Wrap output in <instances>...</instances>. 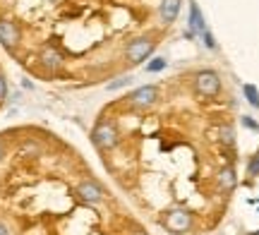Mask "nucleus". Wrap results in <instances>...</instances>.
I'll return each mask as SVG.
<instances>
[{
  "mask_svg": "<svg viewBox=\"0 0 259 235\" xmlns=\"http://www.w3.org/2000/svg\"><path fill=\"white\" fill-rule=\"evenodd\" d=\"M154 53V41L149 36H139V38H132L125 48V58H127L132 65H139L142 60H147L149 56Z\"/></svg>",
  "mask_w": 259,
  "mask_h": 235,
  "instance_id": "obj_4",
  "label": "nucleus"
},
{
  "mask_svg": "<svg viewBox=\"0 0 259 235\" xmlns=\"http://www.w3.org/2000/svg\"><path fill=\"white\" fill-rule=\"evenodd\" d=\"M38 60H41V65L46 67V70H51V72H56L58 67H63V53H60L56 46H51V43L41 48Z\"/></svg>",
  "mask_w": 259,
  "mask_h": 235,
  "instance_id": "obj_8",
  "label": "nucleus"
},
{
  "mask_svg": "<svg viewBox=\"0 0 259 235\" xmlns=\"http://www.w3.org/2000/svg\"><path fill=\"white\" fill-rule=\"evenodd\" d=\"M242 94L247 96V101H250L254 108H259V91H257V86H254V84H245V86H242Z\"/></svg>",
  "mask_w": 259,
  "mask_h": 235,
  "instance_id": "obj_12",
  "label": "nucleus"
},
{
  "mask_svg": "<svg viewBox=\"0 0 259 235\" xmlns=\"http://www.w3.org/2000/svg\"><path fill=\"white\" fill-rule=\"evenodd\" d=\"M5 96H8V79L5 75H0V101H5Z\"/></svg>",
  "mask_w": 259,
  "mask_h": 235,
  "instance_id": "obj_18",
  "label": "nucleus"
},
{
  "mask_svg": "<svg viewBox=\"0 0 259 235\" xmlns=\"http://www.w3.org/2000/svg\"><path fill=\"white\" fill-rule=\"evenodd\" d=\"M158 99V89L156 86H139V89H135L132 94H130V104L135 106V108H149V106H154Z\"/></svg>",
  "mask_w": 259,
  "mask_h": 235,
  "instance_id": "obj_6",
  "label": "nucleus"
},
{
  "mask_svg": "<svg viewBox=\"0 0 259 235\" xmlns=\"http://www.w3.org/2000/svg\"><path fill=\"white\" fill-rule=\"evenodd\" d=\"M19 41H22V29L17 27V22L0 17V43L5 48H17Z\"/></svg>",
  "mask_w": 259,
  "mask_h": 235,
  "instance_id": "obj_5",
  "label": "nucleus"
},
{
  "mask_svg": "<svg viewBox=\"0 0 259 235\" xmlns=\"http://www.w3.org/2000/svg\"><path fill=\"white\" fill-rule=\"evenodd\" d=\"M247 175H259V154L252 156L250 163H247Z\"/></svg>",
  "mask_w": 259,
  "mask_h": 235,
  "instance_id": "obj_16",
  "label": "nucleus"
},
{
  "mask_svg": "<svg viewBox=\"0 0 259 235\" xmlns=\"http://www.w3.org/2000/svg\"><path fill=\"white\" fill-rule=\"evenodd\" d=\"M118 139H120V134H118V127H115L111 120H99L96 125H94V130H92V142L96 144V149L111 151V149H115Z\"/></svg>",
  "mask_w": 259,
  "mask_h": 235,
  "instance_id": "obj_1",
  "label": "nucleus"
},
{
  "mask_svg": "<svg viewBox=\"0 0 259 235\" xmlns=\"http://www.w3.org/2000/svg\"><path fill=\"white\" fill-rule=\"evenodd\" d=\"M163 226L173 235H185L192 230V214L187 209H170L163 218Z\"/></svg>",
  "mask_w": 259,
  "mask_h": 235,
  "instance_id": "obj_2",
  "label": "nucleus"
},
{
  "mask_svg": "<svg viewBox=\"0 0 259 235\" xmlns=\"http://www.w3.org/2000/svg\"><path fill=\"white\" fill-rule=\"evenodd\" d=\"M22 154H24V156H27V154L38 156V154H41V147H38L36 142H24V144H22Z\"/></svg>",
  "mask_w": 259,
  "mask_h": 235,
  "instance_id": "obj_15",
  "label": "nucleus"
},
{
  "mask_svg": "<svg viewBox=\"0 0 259 235\" xmlns=\"http://www.w3.org/2000/svg\"><path fill=\"white\" fill-rule=\"evenodd\" d=\"M202 36H204V43H206V48H211V51H213V48H216V38H213L211 31H209V29H204Z\"/></svg>",
  "mask_w": 259,
  "mask_h": 235,
  "instance_id": "obj_17",
  "label": "nucleus"
},
{
  "mask_svg": "<svg viewBox=\"0 0 259 235\" xmlns=\"http://www.w3.org/2000/svg\"><path fill=\"white\" fill-rule=\"evenodd\" d=\"M219 187L223 190V192H231V190H235V182H238V178H235V170L233 168H223L221 173H219Z\"/></svg>",
  "mask_w": 259,
  "mask_h": 235,
  "instance_id": "obj_10",
  "label": "nucleus"
},
{
  "mask_svg": "<svg viewBox=\"0 0 259 235\" xmlns=\"http://www.w3.org/2000/svg\"><path fill=\"white\" fill-rule=\"evenodd\" d=\"M242 122H245V127H250V130H259V125L254 120H250V118H242Z\"/></svg>",
  "mask_w": 259,
  "mask_h": 235,
  "instance_id": "obj_20",
  "label": "nucleus"
},
{
  "mask_svg": "<svg viewBox=\"0 0 259 235\" xmlns=\"http://www.w3.org/2000/svg\"><path fill=\"white\" fill-rule=\"evenodd\" d=\"M77 197L82 199V202H87V204H99L103 199V190L94 180H82L77 185Z\"/></svg>",
  "mask_w": 259,
  "mask_h": 235,
  "instance_id": "obj_7",
  "label": "nucleus"
},
{
  "mask_svg": "<svg viewBox=\"0 0 259 235\" xmlns=\"http://www.w3.org/2000/svg\"><path fill=\"white\" fill-rule=\"evenodd\" d=\"M166 70V58H154L151 63H147V72H161Z\"/></svg>",
  "mask_w": 259,
  "mask_h": 235,
  "instance_id": "obj_13",
  "label": "nucleus"
},
{
  "mask_svg": "<svg viewBox=\"0 0 259 235\" xmlns=\"http://www.w3.org/2000/svg\"><path fill=\"white\" fill-rule=\"evenodd\" d=\"M135 235H149V233H144V230H137V233H135Z\"/></svg>",
  "mask_w": 259,
  "mask_h": 235,
  "instance_id": "obj_23",
  "label": "nucleus"
},
{
  "mask_svg": "<svg viewBox=\"0 0 259 235\" xmlns=\"http://www.w3.org/2000/svg\"><path fill=\"white\" fill-rule=\"evenodd\" d=\"M178 12H180V0H161V10H158V15H161V19H163V24L176 22Z\"/></svg>",
  "mask_w": 259,
  "mask_h": 235,
  "instance_id": "obj_9",
  "label": "nucleus"
},
{
  "mask_svg": "<svg viewBox=\"0 0 259 235\" xmlns=\"http://www.w3.org/2000/svg\"><path fill=\"white\" fill-rule=\"evenodd\" d=\"M127 82H130V77H120L118 82H113V84H108V89H111V91H113V89H120V86H125Z\"/></svg>",
  "mask_w": 259,
  "mask_h": 235,
  "instance_id": "obj_19",
  "label": "nucleus"
},
{
  "mask_svg": "<svg viewBox=\"0 0 259 235\" xmlns=\"http://www.w3.org/2000/svg\"><path fill=\"white\" fill-rule=\"evenodd\" d=\"M194 89H197L199 96H206V99L219 96V91H221V77L216 75L213 70H202L194 77Z\"/></svg>",
  "mask_w": 259,
  "mask_h": 235,
  "instance_id": "obj_3",
  "label": "nucleus"
},
{
  "mask_svg": "<svg viewBox=\"0 0 259 235\" xmlns=\"http://www.w3.org/2000/svg\"><path fill=\"white\" fill-rule=\"evenodd\" d=\"M5 154H8V149H5V142L0 139V161L5 159Z\"/></svg>",
  "mask_w": 259,
  "mask_h": 235,
  "instance_id": "obj_21",
  "label": "nucleus"
},
{
  "mask_svg": "<svg viewBox=\"0 0 259 235\" xmlns=\"http://www.w3.org/2000/svg\"><path fill=\"white\" fill-rule=\"evenodd\" d=\"M221 142H223V144H228V147L235 142V132H233L231 125H223V127H221Z\"/></svg>",
  "mask_w": 259,
  "mask_h": 235,
  "instance_id": "obj_14",
  "label": "nucleus"
},
{
  "mask_svg": "<svg viewBox=\"0 0 259 235\" xmlns=\"http://www.w3.org/2000/svg\"><path fill=\"white\" fill-rule=\"evenodd\" d=\"M190 27H192V31H199V34L206 29L204 17H202V12H199V5H197V3H190Z\"/></svg>",
  "mask_w": 259,
  "mask_h": 235,
  "instance_id": "obj_11",
  "label": "nucleus"
},
{
  "mask_svg": "<svg viewBox=\"0 0 259 235\" xmlns=\"http://www.w3.org/2000/svg\"><path fill=\"white\" fill-rule=\"evenodd\" d=\"M0 235H10V230H8V226H5V223H0Z\"/></svg>",
  "mask_w": 259,
  "mask_h": 235,
  "instance_id": "obj_22",
  "label": "nucleus"
}]
</instances>
